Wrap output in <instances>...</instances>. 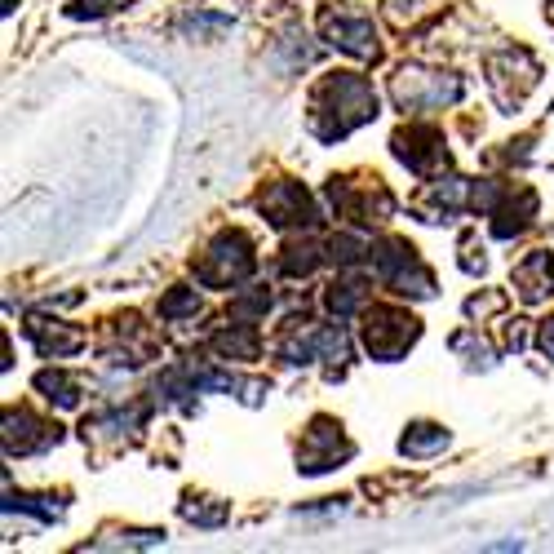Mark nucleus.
Returning a JSON list of instances; mask_svg holds the SVG:
<instances>
[{"label":"nucleus","mask_w":554,"mask_h":554,"mask_svg":"<svg viewBox=\"0 0 554 554\" xmlns=\"http://www.w3.org/2000/svg\"><path fill=\"white\" fill-rule=\"evenodd\" d=\"M417 333H422V328H417L413 315L391 311V306H377V311L368 315V324H364V346L377 359H395V355H404L408 346L417 342Z\"/></svg>","instance_id":"nucleus-1"},{"label":"nucleus","mask_w":554,"mask_h":554,"mask_svg":"<svg viewBox=\"0 0 554 554\" xmlns=\"http://www.w3.org/2000/svg\"><path fill=\"white\" fill-rule=\"evenodd\" d=\"M249 271H253V244H249V235L227 231L218 244H213L209 262L200 266V280L204 284H240Z\"/></svg>","instance_id":"nucleus-2"},{"label":"nucleus","mask_w":554,"mask_h":554,"mask_svg":"<svg viewBox=\"0 0 554 554\" xmlns=\"http://www.w3.org/2000/svg\"><path fill=\"white\" fill-rule=\"evenodd\" d=\"M346 453H351V444L342 439V426L315 422L311 435H306V444L297 448V461H302L306 470H328L337 457H346Z\"/></svg>","instance_id":"nucleus-3"},{"label":"nucleus","mask_w":554,"mask_h":554,"mask_svg":"<svg viewBox=\"0 0 554 554\" xmlns=\"http://www.w3.org/2000/svg\"><path fill=\"white\" fill-rule=\"evenodd\" d=\"M515 284H519L523 302H541L546 293H554V262H550V253H532V258L515 271Z\"/></svg>","instance_id":"nucleus-4"},{"label":"nucleus","mask_w":554,"mask_h":554,"mask_svg":"<svg viewBox=\"0 0 554 554\" xmlns=\"http://www.w3.org/2000/svg\"><path fill=\"white\" fill-rule=\"evenodd\" d=\"M328 36H333L337 49L359 54V58H368L377 49L373 45V27H368V23H346V18H337V23H328Z\"/></svg>","instance_id":"nucleus-5"},{"label":"nucleus","mask_w":554,"mask_h":554,"mask_svg":"<svg viewBox=\"0 0 554 554\" xmlns=\"http://www.w3.org/2000/svg\"><path fill=\"white\" fill-rule=\"evenodd\" d=\"M439 444H448V435L439 426H417V435H404V453H430Z\"/></svg>","instance_id":"nucleus-6"},{"label":"nucleus","mask_w":554,"mask_h":554,"mask_svg":"<svg viewBox=\"0 0 554 554\" xmlns=\"http://www.w3.org/2000/svg\"><path fill=\"white\" fill-rule=\"evenodd\" d=\"M40 391H58V404H76V399H80L76 386H71L63 373H45V377H40Z\"/></svg>","instance_id":"nucleus-7"},{"label":"nucleus","mask_w":554,"mask_h":554,"mask_svg":"<svg viewBox=\"0 0 554 554\" xmlns=\"http://www.w3.org/2000/svg\"><path fill=\"white\" fill-rule=\"evenodd\" d=\"M191 306H196V297H191V293L169 297V302H164V315H182V311H191Z\"/></svg>","instance_id":"nucleus-8"},{"label":"nucleus","mask_w":554,"mask_h":554,"mask_svg":"<svg viewBox=\"0 0 554 554\" xmlns=\"http://www.w3.org/2000/svg\"><path fill=\"white\" fill-rule=\"evenodd\" d=\"M541 346H546V355H554V320H546V328H541Z\"/></svg>","instance_id":"nucleus-9"}]
</instances>
